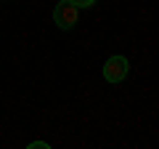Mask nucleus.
I'll list each match as a JSON object with an SVG mask.
<instances>
[{
    "label": "nucleus",
    "mask_w": 159,
    "mask_h": 149,
    "mask_svg": "<svg viewBox=\"0 0 159 149\" xmlns=\"http://www.w3.org/2000/svg\"><path fill=\"white\" fill-rule=\"evenodd\" d=\"M80 19V8L74 6L72 0H61L56 8H53V22L58 29H72Z\"/></svg>",
    "instance_id": "1"
},
{
    "label": "nucleus",
    "mask_w": 159,
    "mask_h": 149,
    "mask_svg": "<svg viewBox=\"0 0 159 149\" xmlns=\"http://www.w3.org/2000/svg\"><path fill=\"white\" fill-rule=\"evenodd\" d=\"M130 72V64H127L125 56H111L106 64H103V77L109 83H122Z\"/></svg>",
    "instance_id": "2"
},
{
    "label": "nucleus",
    "mask_w": 159,
    "mask_h": 149,
    "mask_svg": "<svg viewBox=\"0 0 159 149\" xmlns=\"http://www.w3.org/2000/svg\"><path fill=\"white\" fill-rule=\"evenodd\" d=\"M77 8H90V6H96V0H72Z\"/></svg>",
    "instance_id": "3"
},
{
    "label": "nucleus",
    "mask_w": 159,
    "mask_h": 149,
    "mask_svg": "<svg viewBox=\"0 0 159 149\" xmlns=\"http://www.w3.org/2000/svg\"><path fill=\"white\" fill-rule=\"evenodd\" d=\"M48 149V141H32V144H29V149Z\"/></svg>",
    "instance_id": "4"
}]
</instances>
